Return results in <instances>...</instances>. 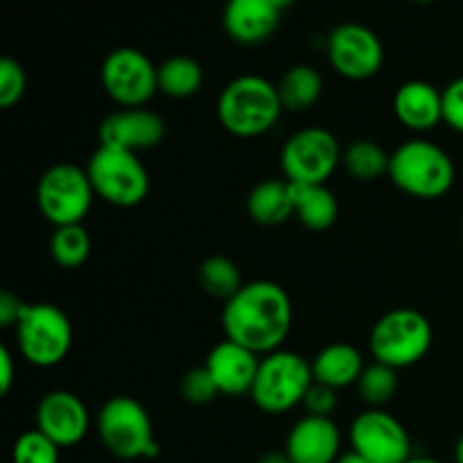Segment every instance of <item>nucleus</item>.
<instances>
[{
    "instance_id": "obj_1",
    "label": "nucleus",
    "mask_w": 463,
    "mask_h": 463,
    "mask_svg": "<svg viewBox=\"0 0 463 463\" xmlns=\"http://www.w3.org/2000/svg\"><path fill=\"white\" fill-rule=\"evenodd\" d=\"M292 321V298L274 280L244 283L242 289L222 307L224 337L260 357L283 348Z\"/></svg>"
},
{
    "instance_id": "obj_2",
    "label": "nucleus",
    "mask_w": 463,
    "mask_h": 463,
    "mask_svg": "<svg viewBox=\"0 0 463 463\" xmlns=\"http://www.w3.org/2000/svg\"><path fill=\"white\" fill-rule=\"evenodd\" d=\"M279 86L262 75H240L217 98V120L235 138H258L276 127L283 113Z\"/></svg>"
},
{
    "instance_id": "obj_3",
    "label": "nucleus",
    "mask_w": 463,
    "mask_h": 463,
    "mask_svg": "<svg viewBox=\"0 0 463 463\" xmlns=\"http://www.w3.org/2000/svg\"><path fill=\"white\" fill-rule=\"evenodd\" d=\"M389 179L401 193L416 199H441L457 179L450 154L428 138H410L392 152Z\"/></svg>"
},
{
    "instance_id": "obj_4",
    "label": "nucleus",
    "mask_w": 463,
    "mask_h": 463,
    "mask_svg": "<svg viewBox=\"0 0 463 463\" xmlns=\"http://www.w3.org/2000/svg\"><path fill=\"white\" fill-rule=\"evenodd\" d=\"M434 344V328L423 312L414 307H396L380 317L369 335L373 362L392 369H410L419 364Z\"/></svg>"
},
{
    "instance_id": "obj_5",
    "label": "nucleus",
    "mask_w": 463,
    "mask_h": 463,
    "mask_svg": "<svg viewBox=\"0 0 463 463\" xmlns=\"http://www.w3.org/2000/svg\"><path fill=\"white\" fill-rule=\"evenodd\" d=\"M95 428L102 446L118 459H154L161 452L152 416L143 402L131 396L109 398L98 411Z\"/></svg>"
},
{
    "instance_id": "obj_6",
    "label": "nucleus",
    "mask_w": 463,
    "mask_h": 463,
    "mask_svg": "<svg viewBox=\"0 0 463 463\" xmlns=\"http://www.w3.org/2000/svg\"><path fill=\"white\" fill-rule=\"evenodd\" d=\"M14 333L21 357L36 369L61 364L72 348L71 319L52 303H25Z\"/></svg>"
},
{
    "instance_id": "obj_7",
    "label": "nucleus",
    "mask_w": 463,
    "mask_h": 463,
    "mask_svg": "<svg viewBox=\"0 0 463 463\" xmlns=\"http://www.w3.org/2000/svg\"><path fill=\"white\" fill-rule=\"evenodd\" d=\"M315 384L312 364L294 351H274L260 357L251 401L265 414H285L303 405L307 392Z\"/></svg>"
},
{
    "instance_id": "obj_8",
    "label": "nucleus",
    "mask_w": 463,
    "mask_h": 463,
    "mask_svg": "<svg viewBox=\"0 0 463 463\" xmlns=\"http://www.w3.org/2000/svg\"><path fill=\"white\" fill-rule=\"evenodd\" d=\"M95 197L118 208H134L149 194V172L140 154L98 145L86 163Z\"/></svg>"
},
{
    "instance_id": "obj_9",
    "label": "nucleus",
    "mask_w": 463,
    "mask_h": 463,
    "mask_svg": "<svg viewBox=\"0 0 463 463\" xmlns=\"http://www.w3.org/2000/svg\"><path fill=\"white\" fill-rule=\"evenodd\" d=\"M93 199L95 193L86 167L72 163H54L36 184V206L54 229L84 224Z\"/></svg>"
},
{
    "instance_id": "obj_10",
    "label": "nucleus",
    "mask_w": 463,
    "mask_h": 463,
    "mask_svg": "<svg viewBox=\"0 0 463 463\" xmlns=\"http://www.w3.org/2000/svg\"><path fill=\"white\" fill-rule=\"evenodd\" d=\"M344 149L333 131L306 127L280 149V170L289 184H328L339 167Z\"/></svg>"
},
{
    "instance_id": "obj_11",
    "label": "nucleus",
    "mask_w": 463,
    "mask_h": 463,
    "mask_svg": "<svg viewBox=\"0 0 463 463\" xmlns=\"http://www.w3.org/2000/svg\"><path fill=\"white\" fill-rule=\"evenodd\" d=\"M102 89L120 109L145 107L158 90V66L136 48H116L99 68Z\"/></svg>"
},
{
    "instance_id": "obj_12",
    "label": "nucleus",
    "mask_w": 463,
    "mask_h": 463,
    "mask_svg": "<svg viewBox=\"0 0 463 463\" xmlns=\"http://www.w3.org/2000/svg\"><path fill=\"white\" fill-rule=\"evenodd\" d=\"M328 61L337 75L351 81H364L384 66V45L371 27L362 23H342L328 34Z\"/></svg>"
},
{
    "instance_id": "obj_13",
    "label": "nucleus",
    "mask_w": 463,
    "mask_h": 463,
    "mask_svg": "<svg viewBox=\"0 0 463 463\" xmlns=\"http://www.w3.org/2000/svg\"><path fill=\"white\" fill-rule=\"evenodd\" d=\"M348 439L351 450L371 463H402L411 457L410 432L383 407H369L357 414Z\"/></svg>"
},
{
    "instance_id": "obj_14",
    "label": "nucleus",
    "mask_w": 463,
    "mask_h": 463,
    "mask_svg": "<svg viewBox=\"0 0 463 463\" xmlns=\"http://www.w3.org/2000/svg\"><path fill=\"white\" fill-rule=\"evenodd\" d=\"M34 420L36 430L57 443L61 450L84 441L90 428V414L84 401L66 389H54L45 393L36 405Z\"/></svg>"
},
{
    "instance_id": "obj_15",
    "label": "nucleus",
    "mask_w": 463,
    "mask_h": 463,
    "mask_svg": "<svg viewBox=\"0 0 463 463\" xmlns=\"http://www.w3.org/2000/svg\"><path fill=\"white\" fill-rule=\"evenodd\" d=\"M165 120L156 111L147 107H134L109 113L99 122L98 138L99 145L140 154L158 147L165 138Z\"/></svg>"
},
{
    "instance_id": "obj_16",
    "label": "nucleus",
    "mask_w": 463,
    "mask_h": 463,
    "mask_svg": "<svg viewBox=\"0 0 463 463\" xmlns=\"http://www.w3.org/2000/svg\"><path fill=\"white\" fill-rule=\"evenodd\" d=\"M285 452L292 463H337L342 432L333 419L306 414L289 430Z\"/></svg>"
},
{
    "instance_id": "obj_17",
    "label": "nucleus",
    "mask_w": 463,
    "mask_h": 463,
    "mask_svg": "<svg viewBox=\"0 0 463 463\" xmlns=\"http://www.w3.org/2000/svg\"><path fill=\"white\" fill-rule=\"evenodd\" d=\"M208 373L215 380L220 396H249L256 383L258 366H260V355H256L249 348L224 339L217 346L211 348L206 357Z\"/></svg>"
},
{
    "instance_id": "obj_18",
    "label": "nucleus",
    "mask_w": 463,
    "mask_h": 463,
    "mask_svg": "<svg viewBox=\"0 0 463 463\" xmlns=\"http://www.w3.org/2000/svg\"><path fill=\"white\" fill-rule=\"evenodd\" d=\"M393 113L410 131H432L443 122V90L423 80L405 81L393 95Z\"/></svg>"
},
{
    "instance_id": "obj_19",
    "label": "nucleus",
    "mask_w": 463,
    "mask_h": 463,
    "mask_svg": "<svg viewBox=\"0 0 463 463\" xmlns=\"http://www.w3.org/2000/svg\"><path fill=\"white\" fill-rule=\"evenodd\" d=\"M280 16L283 12L269 0H229L222 23L235 43L258 45L279 30Z\"/></svg>"
},
{
    "instance_id": "obj_20",
    "label": "nucleus",
    "mask_w": 463,
    "mask_h": 463,
    "mask_svg": "<svg viewBox=\"0 0 463 463\" xmlns=\"http://www.w3.org/2000/svg\"><path fill=\"white\" fill-rule=\"evenodd\" d=\"M310 364L315 383L337 389V392L357 384V380L366 369L364 355L360 353V348L348 342L328 344V346L317 353Z\"/></svg>"
},
{
    "instance_id": "obj_21",
    "label": "nucleus",
    "mask_w": 463,
    "mask_h": 463,
    "mask_svg": "<svg viewBox=\"0 0 463 463\" xmlns=\"http://www.w3.org/2000/svg\"><path fill=\"white\" fill-rule=\"evenodd\" d=\"M247 213L256 224L279 226L294 217L292 184L288 179H265L251 188Z\"/></svg>"
},
{
    "instance_id": "obj_22",
    "label": "nucleus",
    "mask_w": 463,
    "mask_h": 463,
    "mask_svg": "<svg viewBox=\"0 0 463 463\" xmlns=\"http://www.w3.org/2000/svg\"><path fill=\"white\" fill-rule=\"evenodd\" d=\"M294 217L310 231H328L339 215V203L326 184H292Z\"/></svg>"
},
{
    "instance_id": "obj_23",
    "label": "nucleus",
    "mask_w": 463,
    "mask_h": 463,
    "mask_svg": "<svg viewBox=\"0 0 463 463\" xmlns=\"http://www.w3.org/2000/svg\"><path fill=\"white\" fill-rule=\"evenodd\" d=\"M276 86H279L283 109L294 113L312 109L324 95V77L315 66H307V63L288 68Z\"/></svg>"
},
{
    "instance_id": "obj_24",
    "label": "nucleus",
    "mask_w": 463,
    "mask_h": 463,
    "mask_svg": "<svg viewBox=\"0 0 463 463\" xmlns=\"http://www.w3.org/2000/svg\"><path fill=\"white\" fill-rule=\"evenodd\" d=\"M203 86V68L188 54L167 57L158 66V90L172 99L193 98Z\"/></svg>"
},
{
    "instance_id": "obj_25",
    "label": "nucleus",
    "mask_w": 463,
    "mask_h": 463,
    "mask_svg": "<svg viewBox=\"0 0 463 463\" xmlns=\"http://www.w3.org/2000/svg\"><path fill=\"white\" fill-rule=\"evenodd\" d=\"M344 167L348 175L355 181H369L380 179V176H389V163H392V154L383 147L380 143L371 138L353 140L342 156Z\"/></svg>"
},
{
    "instance_id": "obj_26",
    "label": "nucleus",
    "mask_w": 463,
    "mask_h": 463,
    "mask_svg": "<svg viewBox=\"0 0 463 463\" xmlns=\"http://www.w3.org/2000/svg\"><path fill=\"white\" fill-rule=\"evenodd\" d=\"M199 285L203 292L220 301H229L242 289L244 280L240 274V267L226 256H208L199 265Z\"/></svg>"
},
{
    "instance_id": "obj_27",
    "label": "nucleus",
    "mask_w": 463,
    "mask_h": 463,
    "mask_svg": "<svg viewBox=\"0 0 463 463\" xmlns=\"http://www.w3.org/2000/svg\"><path fill=\"white\" fill-rule=\"evenodd\" d=\"M90 235L84 224L59 226L50 235V256L63 269H77L84 265L90 256Z\"/></svg>"
},
{
    "instance_id": "obj_28",
    "label": "nucleus",
    "mask_w": 463,
    "mask_h": 463,
    "mask_svg": "<svg viewBox=\"0 0 463 463\" xmlns=\"http://www.w3.org/2000/svg\"><path fill=\"white\" fill-rule=\"evenodd\" d=\"M398 371L392 369L387 364H380V362H373V364H366L364 373L357 380V393H360L362 401L369 407H383L387 402L393 401L398 392Z\"/></svg>"
},
{
    "instance_id": "obj_29",
    "label": "nucleus",
    "mask_w": 463,
    "mask_h": 463,
    "mask_svg": "<svg viewBox=\"0 0 463 463\" xmlns=\"http://www.w3.org/2000/svg\"><path fill=\"white\" fill-rule=\"evenodd\" d=\"M61 448L39 430H27L16 439L12 450L14 463H59Z\"/></svg>"
},
{
    "instance_id": "obj_30",
    "label": "nucleus",
    "mask_w": 463,
    "mask_h": 463,
    "mask_svg": "<svg viewBox=\"0 0 463 463\" xmlns=\"http://www.w3.org/2000/svg\"><path fill=\"white\" fill-rule=\"evenodd\" d=\"M27 90V75L21 63L12 57L0 59V107L12 109Z\"/></svg>"
},
{
    "instance_id": "obj_31",
    "label": "nucleus",
    "mask_w": 463,
    "mask_h": 463,
    "mask_svg": "<svg viewBox=\"0 0 463 463\" xmlns=\"http://www.w3.org/2000/svg\"><path fill=\"white\" fill-rule=\"evenodd\" d=\"M217 396H220V389H217L215 380L208 373L206 366L190 369L181 380V398L190 405H208Z\"/></svg>"
},
{
    "instance_id": "obj_32",
    "label": "nucleus",
    "mask_w": 463,
    "mask_h": 463,
    "mask_svg": "<svg viewBox=\"0 0 463 463\" xmlns=\"http://www.w3.org/2000/svg\"><path fill=\"white\" fill-rule=\"evenodd\" d=\"M443 122L463 134V77L443 89Z\"/></svg>"
},
{
    "instance_id": "obj_33",
    "label": "nucleus",
    "mask_w": 463,
    "mask_h": 463,
    "mask_svg": "<svg viewBox=\"0 0 463 463\" xmlns=\"http://www.w3.org/2000/svg\"><path fill=\"white\" fill-rule=\"evenodd\" d=\"M339 398L337 389H330L326 384L315 383L307 392L306 401H303V407L310 416H324V419H333V411L337 410Z\"/></svg>"
},
{
    "instance_id": "obj_34",
    "label": "nucleus",
    "mask_w": 463,
    "mask_h": 463,
    "mask_svg": "<svg viewBox=\"0 0 463 463\" xmlns=\"http://www.w3.org/2000/svg\"><path fill=\"white\" fill-rule=\"evenodd\" d=\"M23 307H25V303H23L16 294L12 292L0 294V326H3V328H14L18 317H21Z\"/></svg>"
},
{
    "instance_id": "obj_35",
    "label": "nucleus",
    "mask_w": 463,
    "mask_h": 463,
    "mask_svg": "<svg viewBox=\"0 0 463 463\" xmlns=\"http://www.w3.org/2000/svg\"><path fill=\"white\" fill-rule=\"evenodd\" d=\"M16 383V360L7 346H0V393L7 396Z\"/></svg>"
},
{
    "instance_id": "obj_36",
    "label": "nucleus",
    "mask_w": 463,
    "mask_h": 463,
    "mask_svg": "<svg viewBox=\"0 0 463 463\" xmlns=\"http://www.w3.org/2000/svg\"><path fill=\"white\" fill-rule=\"evenodd\" d=\"M256 463H292L285 450H269L260 457Z\"/></svg>"
},
{
    "instance_id": "obj_37",
    "label": "nucleus",
    "mask_w": 463,
    "mask_h": 463,
    "mask_svg": "<svg viewBox=\"0 0 463 463\" xmlns=\"http://www.w3.org/2000/svg\"><path fill=\"white\" fill-rule=\"evenodd\" d=\"M337 463H371V461L364 459V457H360V455H357V452L348 450V452H344L342 457H339Z\"/></svg>"
},
{
    "instance_id": "obj_38",
    "label": "nucleus",
    "mask_w": 463,
    "mask_h": 463,
    "mask_svg": "<svg viewBox=\"0 0 463 463\" xmlns=\"http://www.w3.org/2000/svg\"><path fill=\"white\" fill-rule=\"evenodd\" d=\"M402 463H443V461H439V459H432V457H414V455H411L410 459H407V461H402Z\"/></svg>"
},
{
    "instance_id": "obj_39",
    "label": "nucleus",
    "mask_w": 463,
    "mask_h": 463,
    "mask_svg": "<svg viewBox=\"0 0 463 463\" xmlns=\"http://www.w3.org/2000/svg\"><path fill=\"white\" fill-rule=\"evenodd\" d=\"M271 5H274V7H279L280 12H285V9L288 7H292L294 3H297V0H269Z\"/></svg>"
},
{
    "instance_id": "obj_40",
    "label": "nucleus",
    "mask_w": 463,
    "mask_h": 463,
    "mask_svg": "<svg viewBox=\"0 0 463 463\" xmlns=\"http://www.w3.org/2000/svg\"><path fill=\"white\" fill-rule=\"evenodd\" d=\"M455 463H463V434L455 446Z\"/></svg>"
},
{
    "instance_id": "obj_41",
    "label": "nucleus",
    "mask_w": 463,
    "mask_h": 463,
    "mask_svg": "<svg viewBox=\"0 0 463 463\" xmlns=\"http://www.w3.org/2000/svg\"><path fill=\"white\" fill-rule=\"evenodd\" d=\"M414 3H434V0H414Z\"/></svg>"
},
{
    "instance_id": "obj_42",
    "label": "nucleus",
    "mask_w": 463,
    "mask_h": 463,
    "mask_svg": "<svg viewBox=\"0 0 463 463\" xmlns=\"http://www.w3.org/2000/svg\"><path fill=\"white\" fill-rule=\"evenodd\" d=\"M461 233H463V224H461Z\"/></svg>"
},
{
    "instance_id": "obj_43",
    "label": "nucleus",
    "mask_w": 463,
    "mask_h": 463,
    "mask_svg": "<svg viewBox=\"0 0 463 463\" xmlns=\"http://www.w3.org/2000/svg\"><path fill=\"white\" fill-rule=\"evenodd\" d=\"M224 3H229V0H224Z\"/></svg>"
}]
</instances>
